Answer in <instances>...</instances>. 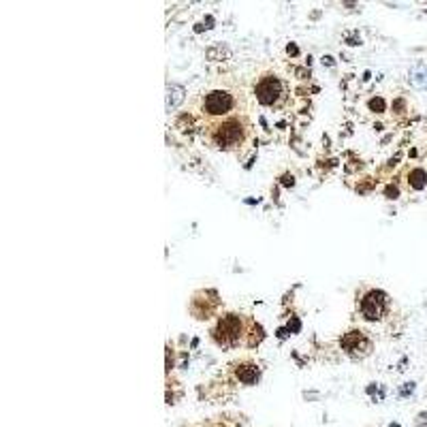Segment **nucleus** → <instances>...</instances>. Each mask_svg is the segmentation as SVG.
Listing matches in <instances>:
<instances>
[{"label":"nucleus","mask_w":427,"mask_h":427,"mask_svg":"<svg viewBox=\"0 0 427 427\" xmlns=\"http://www.w3.org/2000/svg\"><path fill=\"white\" fill-rule=\"evenodd\" d=\"M250 135V124L244 116L226 118L220 122H212L208 128V141L218 150H237L248 141Z\"/></svg>","instance_id":"obj_1"},{"label":"nucleus","mask_w":427,"mask_h":427,"mask_svg":"<svg viewBox=\"0 0 427 427\" xmlns=\"http://www.w3.org/2000/svg\"><path fill=\"white\" fill-rule=\"evenodd\" d=\"M244 107L242 92L235 90H212L201 100V114L212 122H220L226 118L240 116V109Z\"/></svg>","instance_id":"obj_2"},{"label":"nucleus","mask_w":427,"mask_h":427,"mask_svg":"<svg viewBox=\"0 0 427 427\" xmlns=\"http://www.w3.org/2000/svg\"><path fill=\"white\" fill-rule=\"evenodd\" d=\"M252 320L246 322V318L240 314H224L222 318L218 320V325L214 327L212 336L216 340L218 346H224V348H235L244 342V338L250 336Z\"/></svg>","instance_id":"obj_3"},{"label":"nucleus","mask_w":427,"mask_h":427,"mask_svg":"<svg viewBox=\"0 0 427 427\" xmlns=\"http://www.w3.org/2000/svg\"><path fill=\"white\" fill-rule=\"evenodd\" d=\"M254 94H256V100L263 107L276 109V107L284 105V100L288 96V90H286V84L278 75L267 73V75H260L258 82L254 84Z\"/></svg>","instance_id":"obj_4"},{"label":"nucleus","mask_w":427,"mask_h":427,"mask_svg":"<svg viewBox=\"0 0 427 427\" xmlns=\"http://www.w3.org/2000/svg\"><path fill=\"white\" fill-rule=\"evenodd\" d=\"M359 310L366 320H382L389 312V297L382 290H368L359 302Z\"/></svg>","instance_id":"obj_5"},{"label":"nucleus","mask_w":427,"mask_h":427,"mask_svg":"<svg viewBox=\"0 0 427 427\" xmlns=\"http://www.w3.org/2000/svg\"><path fill=\"white\" fill-rule=\"evenodd\" d=\"M340 344H342L344 352L348 354V357H352V359L366 357V354L372 350L370 338L363 334L361 329H352V331H348V334H344L342 340H340Z\"/></svg>","instance_id":"obj_6"},{"label":"nucleus","mask_w":427,"mask_h":427,"mask_svg":"<svg viewBox=\"0 0 427 427\" xmlns=\"http://www.w3.org/2000/svg\"><path fill=\"white\" fill-rule=\"evenodd\" d=\"M235 374L244 384H254L258 380V368L254 363H242V366H237Z\"/></svg>","instance_id":"obj_7"},{"label":"nucleus","mask_w":427,"mask_h":427,"mask_svg":"<svg viewBox=\"0 0 427 427\" xmlns=\"http://www.w3.org/2000/svg\"><path fill=\"white\" fill-rule=\"evenodd\" d=\"M182 100H184V88H182V86L171 84L169 88H167V109H169V112H171V109H176Z\"/></svg>","instance_id":"obj_8"},{"label":"nucleus","mask_w":427,"mask_h":427,"mask_svg":"<svg viewBox=\"0 0 427 427\" xmlns=\"http://www.w3.org/2000/svg\"><path fill=\"white\" fill-rule=\"evenodd\" d=\"M408 182H410V186H412L414 190H421V188H425V184H427V173H425L423 169H414V171H410Z\"/></svg>","instance_id":"obj_9"},{"label":"nucleus","mask_w":427,"mask_h":427,"mask_svg":"<svg viewBox=\"0 0 427 427\" xmlns=\"http://www.w3.org/2000/svg\"><path fill=\"white\" fill-rule=\"evenodd\" d=\"M370 107H372V109H378V112H382V109H384V102H382L380 98H372V100H370Z\"/></svg>","instance_id":"obj_10"},{"label":"nucleus","mask_w":427,"mask_h":427,"mask_svg":"<svg viewBox=\"0 0 427 427\" xmlns=\"http://www.w3.org/2000/svg\"><path fill=\"white\" fill-rule=\"evenodd\" d=\"M416 427H427V412H421L416 418Z\"/></svg>","instance_id":"obj_11"},{"label":"nucleus","mask_w":427,"mask_h":427,"mask_svg":"<svg viewBox=\"0 0 427 427\" xmlns=\"http://www.w3.org/2000/svg\"><path fill=\"white\" fill-rule=\"evenodd\" d=\"M414 391V382H408L404 389H402V395H408V393H412Z\"/></svg>","instance_id":"obj_12"},{"label":"nucleus","mask_w":427,"mask_h":427,"mask_svg":"<svg viewBox=\"0 0 427 427\" xmlns=\"http://www.w3.org/2000/svg\"><path fill=\"white\" fill-rule=\"evenodd\" d=\"M386 194H389L391 199H395V194H398V188H389V190H386Z\"/></svg>","instance_id":"obj_13"},{"label":"nucleus","mask_w":427,"mask_h":427,"mask_svg":"<svg viewBox=\"0 0 427 427\" xmlns=\"http://www.w3.org/2000/svg\"><path fill=\"white\" fill-rule=\"evenodd\" d=\"M391 427H400V425H395V423H393V425H391Z\"/></svg>","instance_id":"obj_14"}]
</instances>
